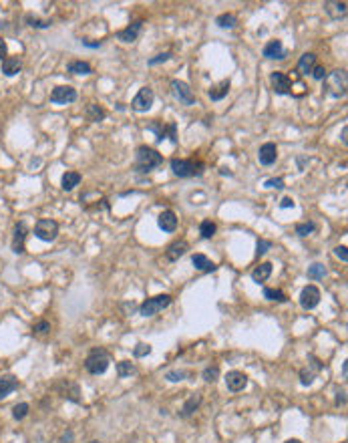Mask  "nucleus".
Masks as SVG:
<instances>
[{"label":"nucleus","mask_w":348,"mask_h":443,"mask_svg":"<svg viewBox=\"0 0 348 443\" xmlns=\"http://www.w3.org/2000/svg\"><path fill=\"white\" fill-rule=\"evenodd\" d=\"M216 25L220 27V29H234L236 25H238V19L234 17V15H220L218 19H216Z\"/></svg>","instance_id":"nucleus-32"},{"label":"nucleus","mask_w":348,"mask_h":443,"mask_svg":"<svg viewBox=\"0 0 348 443\" xmlns=\"http://www.w3.org/2000/svg\"><path fill=\"white\" fill-rule=\"evenodd\" d=\"M310 367H306V369H302L300 371V381H302V385H312V381H314V377L318 375V371L322 369V363H318L314 357H310Z\"/></svg>","instance_id":"nucleus-17"},{"label":"nucleus","mask_w":348,"mask_h":443,"mask_svg":"<svg viewBox=\"0 0 348 443\" xmlns=\"http://www.w3.org/2000/svg\"><path fill=\"white\" fill-rule=\"evenodd\" d=\"M346 135H348V129L344 127V129H342V143H344V145L348 143V139H346Z\"/></svg>","instance_id":"nucleus-54"},{"label":"nucleus","mask_w":348,"mask_h":443,"mask_svg":"<svg viewBox=\"0 0 348 443\" xmlns=\"http://www.w3.org/2000/svg\"><path fill=\"white\" fill-rule=\"evenodd\" d=\"M79 184H81V174H79V172H67V174L63 176L61 188H63L65 192H71V190H75Z\"/></svg>","instance_id":"nucleus-27"},{"label":"nucleus","mask_w":348,"mask_h":443,"mask_svg":"<svg viewBox=\"0 0 348 443\" xmlns=\"http://www.w3.org/2000/svg\"><path fill=\"white\" fill-rule=\"evenodd\" d=\"M316 81H324V77H326V69L324 67H320V65H316L314 69H312V73H310Z\"/></svg>","instance_id":"nucleus-45"},{"label":"nucleus","mask_w":348,"mask_h":443,"mask_svg":"<svg viewBox=\"0 0 348 443\" xmlns=\"http://www.w3.org/2000/svg\"><path fill=\"white\" fill-rule=\"evenodd\" d=\"M264 57L266 59H286V51L282 47V41H270L266 47H264Z\"/></svg>","instance_id":"nucleus-18"},{"label":"nucleus","mask_w":348,"mask_h":443,"mask_svg":"<svg viewBox=\"0 0 348 443\" xmlns=\"http://www.w3.org/2000/svg\"><path fill=\"white\" fill-rule=\"evenodd\" d=\"M334 254L342 260V262H348V252H346V246H336L334 248Z\"/></svg>","instance_id":"nucleus-47"},{"label":"nucleus","mask_w":348,"mask_h":443,"mask_svg":"<svg viewBox=\"0 0 348 443\" xmlns=\"http://www.w3.org/2000/svg\"><path fill=\"white\" fill-rule=\"evenodd\" d=\"M324 11L328 13L330 19L340 21V19L346 17V3H326V5H324Z\"/></svg>","instance_id":"nucleus-23"},{"label":"nucleus","mask_w":348,"mask_h":443,"mask_svg":"<svg viewBox=\"0 0 348 443\" xmlns=\"http://www.w3.org/2000/svg\"><path fill=\"white\" fill-rule=\"evenodd\" d=\"M59 234V224L55 220H39L35 226V236L43 242H53Z\"/></svg>","instance_id":"nucleus-7"},{"label":"nucleus","mask_w":348,"mask_h":443,"mask_svg":"<svg viewBox=\"0 0 348 443\" xmlns=\"http://www.w3.org/2000/svg\"><path fill=\"white\" fill-rule=\"evenodd\" d=\"M202 377H204L208 383H214V381H218V377H220V369H218V367H208V369L202 373Z\"/></svg>","instance_id":"nucleus-39"},{"label":"nucleus","mask_w":348,"mask_h":443,"mask_svg":"<svg viewBox=\"0 0 348 443\" xmlns=\"http://www.w3.org/2000/svg\"><path fill=\"white\" fill-rule=\"evenodd\" d=\"M280 208H282V210L294 208V200H292V198H282V202H280Z\"/></svg>","instance_id":"nucleus-50"},{"label":"nucleus","mask_w":348,"mask_h":443,"mask_svg":"<svg viewBox=\"0 0 348 443\" xmlns=\"http://www.w3.org/2000/svg\"><path fill=\"white\" fill-rule=\"evenodd\" d=\"M27 23H31V27H35V29H47V27H51V21H41V19H35V17H27Z\"/></svg>","instance_id":"nucleus-41"},{"label":"nucleus","mask_w":348,"mask_h":443,"mask_svg":"<svg viewBox=\"0 0 348 443\" xmlns=\"http://www.w3.org/2000/svg\"><path fill=\"white\" fill-rule=\"evenodd\" d=\"M318 303H320V290H318L314 284H308L306 288H302V292H300V305H302V309L312 311V309L318 307Z\"/></svg>","instance_id":"nucleus-10"},{"label":"nucleus","mask_w":348,"mask_h":443,"mask_svg":"<svg viewBox=\"0 0 348 443\" xmlns=\"http://www.w3.org/2000/svg\"><path fill=\"white\" fill-rule=\"evenodd\" d=\"M29 405L27 403H19V405H15V409H13V417L17 419V421H21V419H25L27 415H29Z\"/></svg>","instance_id":"nucleus-38"},{"label":"nucleus","mask_w":348,"mask_h":443,"mask_svg":"<svg viewBox=\"0 0 348 443\" xmlns=\"http://www.w3.org/2000/svg\"><path fill=\"white\" fill-rule=\"evenodd\" d=\"M270 248H272V242H270V240H258V250H256V254H258V256H264Z\"/></svg>","instance_id":"nucleus-44"},{"label":"nucleus","mask_w":348,"mask_h":443,"mask_svg":"<svg viewBox=\"0 0 348 443\" xmlns=\"http://www.w3.org/2000/svg\"><path fill=\"white\" fill-rule=\"evenodd\" d=\"M67 71L73 73V75H91V73H93L91 65L85 63V61H71L69 67H67Z\"/></svg>","instance_id":"nucleus-29"},{"label":"nucleus","mask_w":348,"mask_h":443,"mask_svg":"<svg viewBox=\"0 0 348 443\" xmlns=\"http://www.w3.org/2000/svg\"><path fill=\"white\" fill-rule=\"evenodd\" d=\"M153 99H155L153 89L143 87V89H141V91L135 95V99H133V103H131V109H133V111H137V113H145V111H149V109H151Z\"/></svg>","instance_id":"nucleus-9"},{"label":"nucleus","mask_w":348,"mask_h":443,"mask_svg":"<svg viewBox=\"0 0 348 443\" xmlns=\"http://www.w3.org/2000/svg\"><path fill=\"white\" fill-rule=\"evenodd\" d=\"M264 186H266V188H276V190H282V188H284V180H282V178H272V180H268Z\"/></svg>","instance_id":"nucleus-46"},{"label":"nucleus","mask_w":348,"mask_h":443,"mask_svg":"<svg viewBox=\"0 0 348 443\" xmlns=\"http://www.w3.org/2000/svg\"><path fill=\"white\" fill-rule=\"evenodd\" d=\"M188 377V373L186 371H169L167 375H165V379H169L171 383H178V381H184Z\"/></svg>","instance_id":"nucleus-40"},{"label":"nucleus","mask_w":348,"mask_h":443,"mask_svg":"<svg viewBox=\"0 0 348 443\" xmlns=\"http://www.w3.org/2000/svg\"><path fill=\"white\" fill-rule=\"evenodd\" d=\"M270 274H272V264H270V262H264V264H260V266H256V268L252 270L254 282H266V280L270 278Z\"/></svg>","instance_id":"nucleus-28"},{"label":"nucleus","mask_w":348,"mask_h":443,"mask_svg":"<svg viewBox=\"0 0 348 443\" xmlns=\"http://www.w3.org/2000/svg\"><path fill=\"white\" fill-rule=\"evenodd\" d=\"M188 252V242H184V240H180V242H173L169 248H167V252H165V256H167V260H171V262H176V260H180L184 254Z\"/></svg>","instance_id":"nucleus-21"},{"label":"nucleus","mask_w":348,"mask_h":443,"mask_svg":"<svg viewBox=\"0 0 348 443\" xmlns=\"http://www.w3.org/2000/svg\"><path fill=\"white\" fill-rule=\"evenodd\" d=\"M200 405H202V395L196 393V395H192V397L184 403V407H182V415H184V417H190Z\"/></svg>","instance_id":"nucleus-30"},{"label":"nucleus","mask_w":348,"mask_h":443,"mask_svg":"<svg viewBox=\"0 0 348 443\" xmlns=\"http://www.w3.org/2000/svg\"><path fill=\"white\" fill-rule=\"evenodd\" d=\"M192 264L196 266V270H200V272H214L218 266L208 258V256H204V254H196L194 258H192Z\"/></svg>","instance_id":"nucleus-25"},{"label":"nucleus","mask_w":348,"mask_h":443,"mask_svg":"<svg viewBox=\"0 0 348 443\" xmlns=\"http://www.w3.org/2000/svg\"><path fill=\"white\" fill-rule=\"evenodd\" d=\"M346 375H348V361H344V365H342V377L346 379Z\"/></svg>","instance_id":"nucleus-53"},{"label":"nucleus","mask_w":348,"mask_h":443,"mask_svg":"<svg viewBox=\"0 0 348 443\" xmlns=\"http://www.w3.org/2000/svg\"><path fill=\"white\" fill-rule=\"evenodd\" d=\"M51 331V325L47 323V321H41V323H37V327H35V333H39V335H45V333H49Z\"/></svg>","instance_id":"nucleus-48"},{"label":"nucleus","mask_w":348,"mask_h":443,"mask_svg":"<svg viewBox=\"0 0 348 443\" xmlns=\"http://www.w3.org/2000/svg\"><path fill=\"white\" fill-rule=\"evenodd\" d=\"M85 115H87V119L89 121H93V123H99V121H103L105 119V109L103 107H99L97 103H89L87 107H85Z\"/></svg>","instance_id":"nucleus-26"},{"label":"nucleus","mask_w":348,"mask_h":443,"mask_svg":"<svg viewBox=\"0 0 348 443\" xmlns=\"http://www.w3.org/2000/svg\"><path fill=\"white\" fill-rule=\"evenodd\" d=\"M324 274H326V268L322 264H312L308 268V278L310 280H320V278H324Z\"/></svg>","instance_id":"nucleus-36"},{"label":"nucleus","mask_w":348,"mask_h":443,"mask_svg":"<svg viewBox=\"0 0 348 443\" xmlns=\"http://www.w3.org/2000/svg\"><path fill=\"white\" fill-rule=\"evenodd\" d=\"M157 224H159V228H161L163 232H176V228H178V216H176V212H171V210L161 212L159 218H157Z\"/></svg>","instance_id":"nucleus-15"},{"label":"nucleus","mask_w":348,"mask_h":443,"mask_svg":"<svg viewBox=\"0 0 348 443\" xmlns=\"http://www.w3.org/2000/svg\"><path fill=\"white\" fill-rule=\"evenodd\" d=\"M109 363H111V357L105 349H95L89 353L87 361H85V369L91 373V375H103L107 369H109Z\"/></svg>","instance_id":"nucleus-4"},{"label":"nucleus","mask_w":348,"mask_h":443,"mask_svg":"<svg viewBox=\"0 0 348 443\" xmlns=\"http://www.w3.org/2000/svg\"><path fill=\"white\" fill-rule=\"evenodd\" d=\"M258 160H260L262 166H272V164H276V160H278V147H276V143H264V145L260 147V152H258Z\"/></svg>","instance_id":"nucleus-13"},{"label":"nucleus","mask_w":348,"mask_h":443,"mask_svg":"<svg viewBox=\"0 0 348 443\" xmlns=\"http://www.w3.org/2000/svg\"><path fill=\"white\" fill-rule=\"evenodd\" d=\"M314 230H316V224H314V222H302V224L296 226V234L302 236V238H304V236H310Z\"/></svg>","instance_id":"nucleus-37"},{"label":"nucleus","mask_w":348,"mask_h":443,"mask_svg":"<svg viewBox=\"0 0 348 443\" xmlns=\"http://www.w3.org/2000/svg\"><path fill=\"white\" fill-rule=\"evenodd\" d=\"M21 69H23V63H21V59H17V57H9V59L3 61V73H5L7 77L19 75Z\"/></svg>","instance_id":"nucleus-24"},{"label":"nucleus","mask_w":348,"mask_h":443,"mask_svg":"<svg viewBox=\"0 0 348 443\" xmlns=\"http://www.w3.org/2000/svg\"><path fill=\"white\" fill-rule=\"evenodd\" d=\"M204 164L194 160H171V172L178 178H196L204 174Z\"/></svg>","instance_id":"nucleus-3"},{"label":"nucleus","mask_w":348,"mask_h":443,"mask_svg":"<svg viewBox=\"0 0 348 443\" xmlns=\"http://www.w3.org/2000/svg\"><path fill=\"white\" fill-rule=\"evenodd\" d=\"M284 443H302L300 439H288V441H284Z\"/></svg>","instance_id":"nucleus-56"},{"label":"nucleus","mask_w":348,"mask_h":443,"mask_svg":"<svg viewBox=\"0 0 348 443\" xmlns=\"http://www.w3.org/2000/svg\"><path fill=\"white\" fill-rule=\"evenodd\" d=\"M19 387V379L13 375H0V399L9 397Z\"/></svg>","instance_id":"nucleus-20"},{"label":"nucleus","mask_w":348,"mask_h":443,"mask_svg":"<svg viewBox=\"0 0 348 443\" xmlns=\"http://www.w3.org/2000/svg\"><path fill=\"white\" fill-rule=\"evenodd\" d=\"M89 443H101V441H97V439H93V441H89Z\"/></svg>","instance_id":"nucleus-57"},{"label":"nucleus","mask_w":348,"mask_h":443,"mask_svg":"<svg viewBox=\"0 0 348 443\" xmlns=\"http://www.w3.org/2000/svg\"><path fill=\"white\" fill-rule=\"evenodd\" d=\"M171 305V297L169 294H159V297L147 299L141 307H139V315L141 317H155L157 313H161L163 309H167Z\"/></svg>","instance_id":"nucleus-5"},{"label":"nucleus","mask_w":348,"mask_h":443,"mask_svg":"<svg viewBox=\"0 0 348 443\" xmlns=\"http://www.w3.org/2000/svg\"><path fill=\"white\" fill-rule=\"evenodd\" d=\"M73 431H65L63 435H61V439H59V443H73Z\"/></svg>","instance_id":"nucleus-49"},{"label":"nucleus","mask_w":348,"mask_h":443,"mask_svg":"<svg viewBox=\"0 0 348 443\" xmlns=\"http://www.w3.org/2000/svg\"><path fill=\"white\" fill-rule=\"evenodd\" d=\"M141 29H143V21H137V23L129 25L127 29L119 31V33H117V39L123 41V43H135L137 37H139V33H141Z\"/></svg>","instance_id":"nucleus-16"},{"label":"nucleus","mask_w":348,"mask_h":443,"mask_svg":"<svg viewBox=\"0 0 348 443\" xmlns=\"http://www.w3.org/2000/svg\"><path fill=\"white\" fill-rule=\"evenodd\" d=\"M346 87H348V75L344 69H336L332 73H326V77H324V93L326 95L340 99L346 95Z\"/></svg>","instance_id":"nucleus-2"},{"label":"nucleus","mask_w":348,"mask_h":443,"mask_svg":"<svg viewBox=\"0 0 348 443\" xmlns=\"http://www.w3.org/2000/svg\"><path fill=\"white\" fill-rule=\"evenodd\" d=\"M85 47H91V49H97V47H101V43H83Z\"/></svg>","instance_id":"nucleus-55"},{"label":"nucleus","mask_w":348,"mask_h":443,"mask_svg":"<svg viewBox=\"0 0 348 443\" xmlns=\"http://www.w3.org/2000/svg\"><path fill=\"white\" fill-rule=\"evenodd\" d=\"M25 238H27V228H25V222H21L15 226V238H13V250L17 254L25 252Z\"/></svg>","instance_id":"nucleus-19"},{"label":"nucleus","mask_w":348,"mask_h":443,"mask_svg":"<svg viewBox=\"0 0 348 443\" xmlns=\"http://www.w3.org/2000/svg\"><path fill=\"white\" fill-rule=\"evenodd\" d=\"M264 297L268 301H276V303H286L288 301V297L282 290H274V288H264Z\"/></svg>","instance_id":"nucleus-35"},{"label":"nucleus","mask_w":348,"mask_h":443,"mask_svg":"<svg viewBox=\"0 0 348 443\" xmlns=\"http://www.w3.org/2000/svg\"><path fill=\"white\" fill-rule=\"evenodd\" d=\"M270 83H272V89L276 95H290L292 93V79L280 71L270 75Z\"/></svg>","instance_id":"nucleus-11"},{"label":"nucleus","mask_w":348,"mask_h":443,"mask_svg":"<svg viewBox=\"0 0 348 443\" xmlns=\"http://www.w3.org/2000/svg\"><path fill=\"white\" fill-rule=\"evenodd\" d=\"M5 57H7V41L0 39V61H5Z\"/></svg>","instance_id":"nucleus-51"},{"label":"nucleus","mask_w":348,"mask_h":443,"mask_svg":"<svg viewBox=\"0 0 348 443\" xmlns=\"http://www.w3.org/2000/svg\"><path fill=\"white\" fill-rule=\"evenodd\" d=\"M314 67H316V55L314 53H304L298 61V73L300 75H310Z\"/></svg>","instance_id":"nucleus-22"},{"label":"nucleus","mask_w":348,"mask_h":443,"mask_svg":"<svg viewBox=\"0 0 348 443\" xmlns=\"http://www.w3.org/2000/svg\"><path fill=\"white\" fill-rule=\"evenodd\" d=\"M149 353H151V347L145 345V343H139V345L133 349V355H135V357H147Z\"/></svg>","instance_id":"nucleus-42"},{"label":"nucleus","mask_w":348,"mask_h":443,"mask_svg":"<svg viewBox=\"0 0 348 443\" xmlns=\"http://www.w3.org/2000/svg\"><path fill=\"white\" fill-rule=\"evenodd\" d=\"M169 59H171V53H159L157 57L149 59V67H155V65H159V63H165V61H169Z\"/></svg>","instance_id":"nucleus-43"},{"label":"nucleus","mask_w":348,"mask_h":443,"mask_svg":"<svg viewBox=\"0 0 348 443\" xmlns=\"http://www.w3.org/2000/svg\"><path fill=\"white\" fill-rule=\"evenodd\" d=\"M171 95L176 97L182 105H196V95H194V91H192V87L188 85V83H184V81H171Z\"/></svg>","instance_id":"nucleus-6"},{"label":"nucleus","mask_w":348,"mask_h":443,"mask_svg":"<svg viewBox=\"0 0 348 443\" xmlns=\"http://www.w3.org/2000/svg\"><path fill=\"white\" fill-rule=\"evenodd\" d=\"M147 129L153 131V133L157 135V141H163L165 137H169L171 143H178V133H176L178 127H176V123H167V125H163L161 121H153V123L147 125Z\"/></svg>","instance_id":"nucleus-8"},{"label":"nucleus","mask_w":348,"mask_h":443,"mask_svg":"<svg viewBox=\"0 0 348 443\" xmlns=\"http://www.w3.org/2000/svg\"><path fill=\"white\" fill-rule=\"evenodd\" d=\"M77 101V91L69 85H61V87H55L53 93H51V103H57V105H67V103H73Z\"/></svg>","instance_id":"nucleus-12"},{"label":"nucleus","mask_w":348,"mask_h":443,"mask_svg":"<svg viewBox=\"0 0 348 443\" xmlns=\"http://www.w3.org/2000/svg\"><path fill=\"white\" fill-rule=\"evenodd\" d=\"M230 91V81H222L220 85H216L214 89H210V99L212 101H222Z\"/></svg>","instance_id":"nucleus-31"},{"label":"nucleus","mask_w":348,"mask_h":443,"mask_svg":"<svg viewBox=\"0 0 348 443\" xmlns=\"http://www.w3.org/2000/svg\"><path fill=\"white\" fill-rule=\"evenodd\" d=\"M161 164H163V156L157 150H151V147L143 145L135 152V172L139 174H149Z\"/></svg>","instance_id":"nucleus-1"},{"label":"nucleus","mask_w":348,"mask_h":443,"mask_svg":"<svg viewBox=\"0 0 348 443\" xmlns=\"http://www.w3.org/2000/svg\"><path fill=\"white\" fill-rule=\"evenodd\" d=\"M226 385H228L230 391L238 393V391L246 389V385H248V377H246L244 373H240V371H230V373L226 375Z\"/></svg>","instance_id":"nucleus-14"},{"label":"nucleus","mask_w":348,"mask_h":443,"mask_svg":"<svg viewBox=\"0 0 348 443\" xmlns=\"http://www.w3.org/2000/svg\"><path fill=\"white\" fill-rule=\"evenodd\" d=\"M216 230H218V226L212 222V220H204L202 224H200V234H202V238H212L214 234H216Z\"/></svg>","instance_id":"nucleus-34"},{"label":"nucleus","mask_w":348,"mask_h":443,"mask_svg":"<svg viewBox=\"0 0 348 443\" xmlns=\"http://www.w3.org/2000/svg\"><path fill=\"white\" fill-rule=\"evenodd\" d=\"M133 373H135V365H133L131 361H121V363H117V375H119L121 379L131 377Z\"/></svg>","instance_id":"nucleus-33"},{"label":"nucleus","mask_w":348,"mask_h":443,"mask_svg":"<svg viewBox=\"0 0 348 443\" xmlns=\"http://www.w3.org/2000/svg\"><path fill=\"white\" fill-rule=\"evenodd\" d=\"M346 403V393L344 391H338L336 393V405H344Z\"/></svg>","instance_id":"nucleus-52"}]
</instances>
